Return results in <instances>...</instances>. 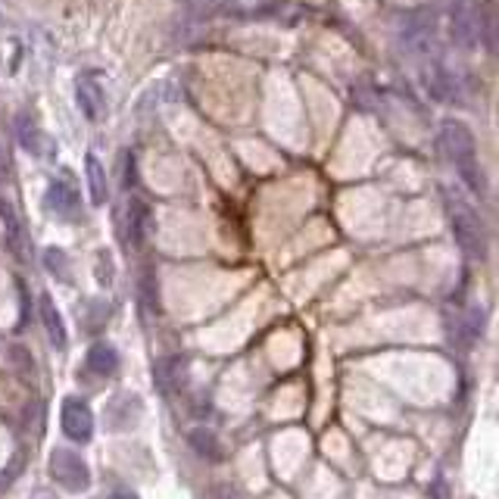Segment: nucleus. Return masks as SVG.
Here are the masks:
<instances>
[{"label":"nucleus","instance_id":"obj_1","mask_svg":"<svg viewBox=\"0 0 499 499\" xmlns=\"http://www.w3.org/2000/svg\"><path fill=\"white\" fill-rule=\"evenodd\" d=\"M440 144H443L446 156H450V162L459 172V179H462L471 190L484 194V175H481V166H477V147H475L471 131L465 128L462 122L446 119L443 125H440Z\"/></svg>","mask_w":499,"mask_h":499},{"label":"nucleus","instance_id":"obj_2","mask_svg":"<svg viewBox=\"0 0 499 499\" xmlns=\"http://www.w3.org/2000/svg\"><path fill=\"white\" fill-rule=\"evenodd\" d=\"M446 215H450L452 234H456L459 247L468 256H484L487 247V234H484V222L475 213L471 203H465L459 194H446Z\"/></svg>","mask_w":499,"mask_h":499},{"label":"nucleus","instance_id":"obj_3","mask_svg":"<svg viewBox=\"0 0 499 499\" xmlns=\"http://www.w3.org/2000/svg\"><path fill=\"white\" fill-rule=\"evenodd\" d=\"M48 471L50 477H54V484H60L63 490H69V494H82V490L91 487V471H88V462H84L78 452L72 450H54L48 459Z\"/></svg>","mask_w":499,"mask_h":499},{"label":"nucleus","instance_id":"obj_4","mask_svg":"<svg viewBox=\"0 0 499 499\" xmlns=\"http://www.w3.org/2000/svg\"><path fill=\"white\" fill-rule=\"evenodd\" d=\"M60 425H63L66 437L78 440V443H88L91 434H94V416H91L88 403H84V399H78V397L63 399Z\"/></svg>","mask_w":499,"mask_h":499},{"label":"nucleus","instance_id":"obj_5","mask_svg":"<svg viewBox=\"0 0 499 499\" xmlns=\"http://www.w3.org/2000/svg\"><path fill=\"white\" fill-rule=\"evenodd\" d=\"M75 101L82 107V113L88 119H101L107 113V91L101 82H94V75H82L75 82Z\"/></svg>","mask_w":499,"mask_h":499},{"label":"nucleus","instance_id":"obj_6","mask_svg":"<svg viewBox=\"0 0 499 499\" xmlns=\"http://www.w3.org/2000/svg\"><path fill=\"white\" fill-rule=\"evenodd\" d=\"M147 225H150V206L137 197H131L128 206H125V244L141 247L144 238H147Z\"/></svg>","mask_w":499,"mask_h":499},{"label":"nucleus","instance_id":"obj_7","mask_svg":"<svg viewBox=\"0 0 499 499\" xmlns=\"http://www.w3.org/2000/svg\"><path fill=\"white\" fill-rule=\"evenodd\" d=\"M44 203H48V209H54L57 215H75L78 209V190L69 185L66 179L54 181V185L48 188V197H44Z\"/></svg>","mask_w":499,"mask_h":499},{"label":"nucleus","instance_id":"obj_8","mask_svg":"<svg viewBox=\"0 0 499 499\" xmlns=\"http://www.w3.org/2000/svg\"><path fill=\"white\" fill-rule=\"evenodd\" d=\"M41 321H44V331H48L50 344H54L57 350H66V344H69V337H66L63 315H60V310H57L54 297H48V293H44V297H41Z\"/></svg>","mask_w":499,"mask_h":499},{"label":"nucleus","instance_id":"obj_9","mask_svg":"<svg viewBox=\"0 0 499 499\" xmlns=\"http://www.w3.org/2000/svg\"><path fill=\"white\" fill-rule=\"evenodd\" d=\"M88 369L94 374H101V378H109V374L119 372V353H116V346L109 344H94L88 350Z\"/></svg>","mask_w":499,"mask_h":499},{"label":"nucleus","instance_id":"obj_10","mask_svg":"<svg viewBox=\"0 0 499 499\" xmlns=\"http://www.w3.org/2000/svg\"><path fill=\"white\" fill-rule=\"evenodd\" d=\"M84 172H88L91 203H94V206H103L109 197V185H107V172H103L101 160H97L94 153H88V160H84Z\"/></svg>","mask_w":499,"mask_h":499},{"label":"nucleus","instance_id":"obj_11","mask_svg":"<svg viewBox=\"0 0 499 499\" xmlns=\"http://www.w3.org/2000/svg\"><path fill=\"white\" fill-rule=\"evenodd\" d=\"M188 443H190V450H194L200 459H206V462H219V459H222V443H219V437H215L213 431L194 428L188 434Z\"/></svg>","mask_w":499,"mask_h":499},{"label":"nucleus","instance_id":"obj_12","mask_svg":"<svg viewBox=\"0 0 499 499\" xmlns=\"http://www.w3.org/2000/svg\"><path fill=\"white\" fill-rule=\"evenodd\" d=\"M0 219H4L6 225V244H10L13 253L19 256V259H25V250H22V225H19V215L16 209H13V203L0 200Z\"/></svg>","mask_w":499,"mask_h":499},{"label":"nucleus","instance_id":"obj_13","mask_svg":"<svg viewBox=\"0 0 499 499\" xmlns=\"http://www.w3.org/2000/svg\"><path fill=\"white\" fill-rule=\"evenodd\" d=\"M38 141H44V131L38 128L35 122H29L25 116H19V144H22V150H29V153L41 156V147H38Z\"/></svg>","mask_w":499,"mask_h":499},{"label":"nucleus","instance_id":"obj_14","mask_svg":"<svg viewBox=\"0 0 499 499\" xmlns=\"http://www.w3.org/2000/svg\"><path fill=\"white\" fill-rule=\"evenodd\" d=\"M44 266H48V272L57 275L60 281H69V259H66L63 250H57V247L44 250Z\"/></svg>","mask_w":499,"mask_h":499},{"label":"nucleus","instance_id":"obj_15","mask_svg":"<svg viewBox=\"0 0 499 499\" xmlns=\"http://www.w3.org/2000/svg\"><path fill=\"white\" fill-rule=\"evenodd\" d=\"M97 281H101V285H109V281H113V259H109V253L97 256Z\"/></svg>","mask_w":499,"mask_h":499},{"label":"nucleus","instance_id":"obj_16","mask_svg":"<svg viewBox=\"0 0 499 499\" xmlns=\"http://www.w3.org/2000/svg\"><path fill=\"white\" fill-rule=\"evenodd\" d=\"M113 499H137V494L128 487H119V490H113Z\"/></svg>","mask_w":499,"mask_h":499}]
</instances>
